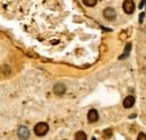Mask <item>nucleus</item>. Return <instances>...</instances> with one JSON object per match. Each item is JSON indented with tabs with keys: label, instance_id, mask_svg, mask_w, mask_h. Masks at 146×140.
Returning a JSON list of instances; mask_svg holds the SVG:
<instances>
[{
	"label": "nucleus",
	"instance_id": "nucleus-1",
	"mask_svg": "<svg viewBox=\"0 0 146 140\" xmlns=\"http://www.w3.org/2000/svg\"><path fill=\"white\" fill-rule=\"evenodd\" d=\"M47 131H48V125L45 122L37 123L36 125H35V128H34L35 135H36V136H39V137H40V136H44Z\"/></svg>",
	"mask_w": 146,
	"mask_h": 140
},
{
	"label": "nucleus",
	"instance_id": "nucleus-2",
	"mask_svg": "<svg viewBox=\"0 0 146 140\" xmlns=\"http://www.w3.org/2000/svg\"><path fill=\"white\" fill-rule=\"evenodd\" d=\"M123 8H124V11L126 14H133L134 10H135V3H134L133 0H125L124 5H123Z\"/></svg>",
	"mask_w": 146,
	"mask_h": 140
},
{
	"label": "nucleus",
	"instance_id": "nucleus-3",
	"mask_svg": "<svg viewBox=\"0 0 146 140\" xmlns=\"http://www.w3.org/2000/svg\"><path fill=\"white\" fill-rule=\"evenodd\" d=\"M18 137L21 140L28 139V137H29V130H28V128H27V127L21 125V127L19 128L18 129Z\"/></svg>",
	"mask_w": 146,
	"mask_h": 140
},
{
	"label": "nucleus",
	"instance_id": "nucleus-4",
	"mask_svg": "<svg viewBox=\"0 0 146 140\" xmlns=\"http://www.w3.org/2000/svg\"><path fill=\"white\" fill-rule=\"evenodd\" d=\"M104 16L106 19H108V20H113L115 18H116V11H115V9L113 8H106L105 10H104Z\"/></svg>",
	"mask_w": 146,
	"mask_h": 140
},
{
	"label": "nucleus",
	"instance_id": "nucleus-5",
	"mask_svg": "<svg viewBox=\"0 0 146 140\" xmlns=\"http://www.w3.org/2000/svg\"><path fill=\"white\" fill-rule=\"evenodd\" d=\"M98 119H99L98 112L94 109L90 110L89 113H88V120H89V122H96V121H98Z\"/></svg>",
	"mask_w": 146,
	"mask_h": 140
},
{
	"label": "nucleus",
	"instance_id": "nucleus-6",
	"mask_svg": "<svg viewBox=\"0 0 146 140\" xmlns=\"http://www.w3.org/2000/svg\"><path fill=\"white\" fill-rule=\"evenodd\" d=\"M134 103H135V98L133 95H128L127 98L124 100V108L129 109V108H131L134 105Z\"/></svg>",
	"mask_w": 146,
	"mask_h": 140
},
{
	"label": "nucleus",
	"instance_id": "nucleus-7",
	"mask_svg": "<svg viewBox=\"0 0 146 140\" xmlns=\"http://www.w3.org/2000/svg\"><path fill=\"white\" fill-rule=\"evenodd\" d=\"M65 90L66 88L63 85V84H56L53 88V91H54V93L56 95H62V94H64L65 93Z\"/></svg>",
	"mask_w": 146,
	"mask_h": 140
},
{
	"label": "nucleus",
	"instance_id": "nucleus-8",
	"mask_svg": "<svg viewBox=\"0 0 146 140\" xmlns=\"http://www.w3.org/2000/svg\"><path fill=\"white\" fill-rule=\"evenodd\" d=\"M75 140H87V135L83 131H78L75 133Z\"/></svg>",
	"mask_w": 146,
	"mask_h": 140
},
{
	"label": "nucleus",
	"instance_id": "nucleus-9",
	"mask_svg": "<svg viewBox=\"0 0 146 140\" xmlns=\"http://www.w3.org/2000/svg\"><path fill=\"white\" fill-rule=\"evenodd\" d=\"M111 135H112L111 129H107V130H105V131H104L102 137H104L105 139H109V138H111Z\"/></svg>",
	"mask_w": 146,
	"mask_h": 140
},
{
	"label": "nucleus",
	"instance_id": "nucleus-10",
	"mask_svg": "<svg viewBox=\"0 0 146 140\" xmlns=\"http://www.w3.org/2000/svg\"><path fill=\"white\" fill-rule=\"evenodd\" d=\"M83 3L88 7H93L97 3V0H83Z\"/></svg>",
	"mask_w": 146,
	"mask_h": 140
},
{
	"label": "nucleus",
	"instance_id": "nucleus-11",
	"mask_svg": "<svg viewBox=\"0 0 146 140\" xmlns=\"http://www.w3.org/2000/svg\"><path fill=\"white\" fill-rule=\"evenodd\" d=\"M137 140H146V135H144V133H139L138 137H137Z\"/></svg>",
	"mask_w": 146,
	"mask_h": 140
},
{
	"label": "nucleus",
	"instance_id": "nucleus-12",
	"mask_svg": "<svg viewBox=\"0 0 146 140\" xmlns=\"http://www.w3.org/2000/svg\"><path fill=\"white\" fill-rule=\"evenodd\" d=\"M144 16H145V14H144V13H142V14H141V16H139V22H143V18H144Z\"/></svg>",
	"mask_w": 146,
	"mask_h": 140
},
{
	"label": "nucleus",
	"instance_id": "nucleus-13",
	"mask_svg": "<svg viewBox=\"0 0 146 140\" xmlns=\"http://www.w3.org/2000/svg\"><path fill=\"white\" fill-rule=\"evenodd\" d=\"M145 2H146V0H142V2L139 3V9H142V8H143V6L145 5Z\"/></svg>",
	"mask_w": 146,
	"mask_h": 140
},
{
	"label": "nucleus",
	"instance_id": "nucleus-14",
	"mask_svg": "<svg viewBox=\"0 0 146 140\" xmlns=\"http://www.w3.org/2000/svg\"><path fill=\"white\" fill-rule=\"evenodd\" d=\"M92 140H96V139H94V138H92Z\"/></svg>",
	"mask_w": 146,
	"mask_h": 140
}]
</instances>
